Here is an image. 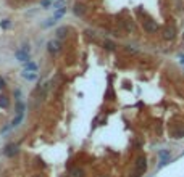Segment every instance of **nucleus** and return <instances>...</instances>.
Here are the masks:
<instances>
[{
	"instance_id": "20e7f679",
	"label": "nucleus",
	"mask_w": 184,
	"mask_h": 177,
	"mask_svg": "<svg viewBox=\"0 0 184 177\" xmlns=\"http://www.w3.org/2000/svg\"><path fill=\"white\" fill-rule=\"evenodd\" d=\"M158 156H160V166H167L171 160V153L170 150H158Z\"/></svg>"
},
{
	"instance_id": "f8f14e48",
	"label": "nucleus",
	"mask_w": 184,
	"mask_h": 177,
	"mask_svg": "<svg viewBox=\"0 0 184 177\" xmlns=\"http://www.w3.org/2000/svg\"><path fill=\"white\" fill-rule=\"evenodd\" d=\"M23 118H24V115H16V116L13 118V121H11L10 127H16V126H20V122L23 121Z\"/></svg>"
},
{
	"instance_id": "f3484780",
	"label": "nucleus",
	"mask_w": 184,
	"mask_h": 177,
	"mask_svg": "<svg viewBox=\"0 0 184 177\" xmlns=\"http://www.w3.org/2000/svg\"><path fill=\"white\" fill-rule=\"evenodd\" d=\"M104 47H105L107 50H110V52H113V50H115V47H116V45H115V44H113L111 40H104Z\"/></svg>"
},
{
	"instance_id": "2eb2a0df",
	"label": "nucleus",
	"mask_w": 184,
	"mask_h": 177,
	"mask_svg": "<svg viewBox=\"0 0 184 177\" xmlns=\"http://www.w3.org/2000/svg\"><path fill=\"white\" fill-rule=\"evenodd\" d=\"M71 176L73 177H84V169H81V167H74V169L71 171Z\"/></svg>"
},
{
	"instance_id": "6e6552de",
	"label": "nucleus",
	"mask_w": 184,
	"mask_h": 177,
	"mask_svg": "<svg viewBox=\"0 0 184 177\" xmlns=\"http://www.w3.org/2000/svg\"><path fill=\"white\" fill-rule=\"evenodd\" d=\"M73 11H74V15H76V16H84V13H86V7H84L81 2H76V3H74V7H73Z\"/></svg>"
},
{
	"instance_id": "b1692460",
	"label": "nucleus",
	"mask_w": 184,
	"mask_h": 177,
	"mask_svg": "<svg viewBox=\"0 0 184 177\" xmlns=\"http://www.w3.org/2000/svg\"><path fill=\"white\" fill-rule=\"evenodd\" d=\"M179 61H181V63H183V65H184V55H179Z\"/></svg>"
},
{
	"instance_id": "9b49d317",
	"label": "nucleus",
	"mask_w": 184,
	"mask_h": 177,
	"mask_svg": "<svg viewBox=\"0 0 184 177\" xmlns=\"http://www.w3.org/2000/svg\"><path fill=\"white\" fill-rule=\"evenodd\" d=\"M55 34H57V37H58V39H65L66 34H68V29H66L65 26H63V28H58L55 31Z\"/></svg>"
},
{
	"instance_id": "393cba45",
	"label": "nucleus",
	"mask_w": 184,
	"mask_h": 177,
	"mask_svg": "<svg viewBox=\"0 0 184 177\" xmlns=\"http://www.w3.org/2000/svg\"><path fill=\"white\" fill-rule=\"evenodd\" d=\"M102 177H107V176H102Z\"/></svg>"
},
{
	"instance_id": "dca6fc26",
	"label": "nucleus",
	"mask_w": 184,
	"mask_h": 177,
	"mask_svg": "<svg viewBox=\"0 0 184 177\" xmlns=\"http://www.w3.org/2000/svg\"><path fill=\"white\" fill-rule=\"evenodd\" d=\"M23 77H24V79H28V81H36L37 79V73H23Z\"/></svg>"
},
{
	"instance_id": "7ed1b4c3",
	"label": "nucleus",
	"mask_w": 184,
	"mask_h": 177,
	"mask_svg": "<svg viewBox=\"0 0 184 177\" xmlns=\"http://www.w3.org/2000/svg\"><path fill=\"white\" fill-rule=\"evenodd\" d=\"M142 26H144V31L149 32V34H155L160 28V26L157 24V21H153V19H146L142 23Z\"/></svg>"
},
{
	"instance_id": "4468645a",
	"label": "nucleus",
	"mask_w": 184,
	"mask_h": 177,
	"mask_svg": "<svg viewBox=\"0 0 184 177\" xmlns=\"http://www.w3.org/2000/svg\"><path fill=\"white\" fill-rule=\"evenodd\" d=\"M0 106L3 108V110H7V108L10 106V101H8V97H5V95H2V97H0Z\"/></svg>"
},
{
	"instance_id": "ddd939ff",
	"label": "nucleus",
	"mask_w": 184,
	"mask_h": 177,
	"mask_svg": "<svg viewBox=\"0 0 184 177\" xmlns=\"http://www.w3.org/2000/svg\"><path fill=\"white\" fill-rule=\"evenodd\" d=\"M65 13H66V8L65 7H63V8H58V10L55 11V15H53V19L58 21L60 18H63V15H65Z\"/></svg>"
},
{
	"instance_id": "0eeeda50",
	"label": "nucleus",
	"mask_w": 184,
	"mask_h": 177,
	"mask_svg": "<svg viewBox=\"0 0 184 177\" xmlns=\"http://www.w3.org/2000/svg\"><path fill=\"white\" fill-rule=\"evenodd\" d=\"M3 153L7 155V156H15L18 153V145H15V143H8L7 146H5V150H3Z\"/></svg>"
},
{
	"instance_id": "4be33fe9",
	"label": "nucleus",
	"mask_w": 184,
	"mask_h": 177,
	"mask_svg": "<svg viewBox=\"0 0 184 177\" xmlns=\"http://www.w3.org/2000/svg\"><path fill=\"white\" fill-rule=\"evenodd\" d=\"M15 97H16V100H18V101H20V97H21V92H20V90H18V89H16V90H15Z\"/></svg>"
},
{
	"instance_id": "f03ea898",
	"label": "nucleus",
	"mask_w": 184,
	"mask_h": 177,
	"mask_svg": "<svg viewBox=\"0 0 184 177\" xmlns=\"http://www.w3.org/2000/svg\"><path fill=\"white\" fill-rule=\"evenodd\" d=\"M29 45H24V47H21V49H18L16 52H15V56H16V60L18 61H23V63H26V61H29Z\"/></svg>"
},
{
	"instance_id": "9d476101",
	"label": "nucleus",
	"mask_w": 184,
	"mask_h": 177,
	"mask_svg": "<svg viewBox=\"0 0 184 177\" xmlns=\"http://www.w3.org/2000/svg\"><path fill=\"white\" fill-rule=\"evenodd\" d=\"M24 71L26 73H36V71H37V65L32 63V61H26L24 63Z\"/></svg>"
},
{
	"instance_id": "1a4fd4ad",
	"label": "nucleus",
	"mask_w": 184,
	"mask_h": 177,
	"mask_svg": "<svg viewBox=\"0 0 184 177\" xmlns=\"http://www.w3.org/2000/svg\"><path fill=\"white\" fill-rule=\"evenodd\" d=\"M50 85H52V82L42 84L41 89H39V97H41V98H45V97H47V94H49V90H50Z\"/></svg>"
},
{
	"instance_id": "5701e85b",
	"label": "nucleus",
	"mask_w": 184,
	"mask_h": 177,
	"mask_svg": "<svg viewBox=\"0 0 184 177\" xmlns=\"http://www.w3.org/2000/svg\"><path fill=\"white\" fill-rule=\"evenodd\" d=\"M0 89H5V81L0 79Z\"/></svg>"
},
{
	"instance_id": "39448f33",
	"label": "nucleus",
	"mask_w": 184,
	"mask_h": 177,
	"mask_svg": "<svg viewBox=\"0 0 184 177\" xmlns=\"http://www.w3.org/2000/svg\"><path fill=\"white\" fill-rule=\"evenodd\" d=\"M47 47H49V52L50 53H58L60 50H62V44H60L58 40H49Z\"/></svg>"
},
{
	"instance_id": "412c9836",
	"label": "nucleus",
	"mask_w": 184,
	"mask_h": 177,
	"mask_svg": "<svg viewBox=\"0 0 184 177\" xmlns=\"http://www.w3.org/2000/svg\"><path fill=\"white\" fill-rule=\"evenodd\" d=\"M0 26H2L3 29H8L10 28V19H3L2 23H0Z\"/></svg>"
},
{
	"instance_id": "aec40b11",
	"label": "nucleus",
	"mask_w": 184,
	"mask_h": 177,
	"mask_svg": "<svg viewBox=\"0 0 184 177\" xmlns=\"http://www.w3.org/2000/svg\"><path fill=\"white\" fill-rule=\"evenodd\" d=\"M125 50H126L128 53H137V49H134V47H131V45H126Z\"/></svg>"
},
{
	"instance_id": "a211bd4d",
	"label": "nucleus",
	"mask_w": 184,
	"mask_h": 177,
	"mask_svg": "<svg viewBox=\"0 0 184 177\" xmlns=\"http://www.w3.org/2000/svg\"><path fill=\"white\" fill-rule=\"evenodd\" d=\"M16 115H24V105L21 101H18V105H16Z\"/></svg>"
},
{
	"instance_id": "6ab92c4d",
	"label": "nucleus",
	"mask_w": 184,
	"mask_h": 177,
	"mask_svg": "<svg viewBox=\"0 0 184 177\" xmlns=\"http://www.w3.org/2000/svg\"><path fill=\"white\" fill-rule=\"evenodd\" d=\"M55 23H57V21L53 19V18H50V19H47L42 26H44V28H50V26H52V24H55Z\"/></svg>"
},
{
	"instance_id": "423d86ee",
	"label": "nucleus",
	"mask_w": 184,
	"mask_h": 177,
	"mask_svg": "<svg viewBox=\"0 0 184 177\" xmlns=\"http://www.w3.org/2000/svg\"><path fill=\"white\" fill-rule=\"evenodd\" d=\"M174 34H176V31H174L173 26H167V28L163 29V39L165 40H173Z\"/></svg>"
},
{
	"instance_id": "f257e3e1",
	"label": "nucleus",
	"mask_w": 184,
	"mask_h": 177,
	"mask_svg": "<svg viewBox=\"0 0 184 177\" xmlns=\"http://www.w3.org/2000/svg\"><path fill=\"white\" fill-rule=\"evenodd\" d=\"M147 171V160L146 156H137L134 161V169L129 174V177H142L144 172Z\"/></svg>"
}]
</instances>
